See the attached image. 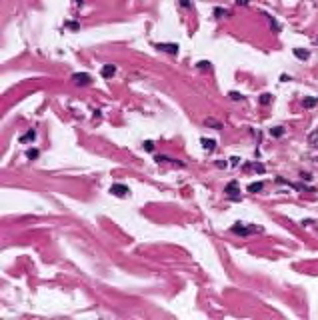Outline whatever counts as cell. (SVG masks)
Wrapping results in <instances>:
<instances>
[{
    "mask_svg": "<svg viewBox=\"0 0 318 320\" xmlns=\"http://www.w3.org/2000/svg\"><path fill=\"white\" fill-rule=\"evenodd\" d=\"M72 80H74V84H78V86H86V84H90L92 76L86 74V72H78V74H72Z\"/></svg>",
    "mask_w": 318,
    "mask_h": 320,
    "instance_id": "obj_1",
    "label": "cell"
},
{
    "mask_svg": "<svg viewBox=\"0 0 318 320\" xmlns=\"http://www.w3.org/2000/svg\"><path fill=\"white\" fill-rule=\"evenodd\" d=\"M110 192L114 194V196H118V198H124V196H128V186H124V184H112L110 186Z\"/></svg>",
    "mask_w": 318,
    "mask_h": 320,
    "instance_id": "obj_2",
    "label": "cell"
},
{
    "mask_svg": "<svg viewBox=\"0 0 318 320\" xmlns=\"http://www.w3.org/2000/svg\"><path fill=\"white\" fill-rule=\"evenodd\" d=\"M224 192L228 194V198H232V200H238V182L236 180H232V182H228L226 184V188H224Z\"/></svg>",
    "mask_w": 318,
    "mask_h": 320,
    "instance_id": "obj_3",
    "label": "cell"
},
{
    "mask_svg": "<svg viewBox=\"0 0 318 320\" xmlns=\"http://www.w3.org/2000/svg\"><path fill=\"white\" fill-rule=\"evenodd\" d=\"M156 48L162 50V52H168V54H176L178 52V44H170V42H158Z\"/></svg>",
    "mask_w": 318,
    "mask_h": 320,
    "instance_id": "obj_4",
    "label": "cell"
},
{
    "mask_svg": "<svg viewBox=\"0 0 318 320\" xmlns=\"http://www.w3.org/2000/svg\"><path fill=\"white\" fill-rule=\"evenodd\" d=\"M114 72H116V66H114V64H104L102 70H100V74L104 76V78H110V76H114Z\"/></svg>",
    "mask_w": 318,
    "mask_h": 320,
    "instance_id": "obj_5",
    "label": "cell"
},
{
    "mask_svg": "<svg viewBox=\"0 0 318 320\" xmlns=\"http://www.w3.org/2000/svg\"><path fill=\"white\" fill-rule=\"evenodd\" d=\"M318 104V98H314V96H308V98H304L302 100V106L304 108H314Z\"/></svg>",
    "mask_w": 318,
    "mask_h": 320,
    "instance_id": "obj_6",
    "label": "cell"
},
{
    "mask_svg": "<svg viewBox=\"0 0 318 320\" xmlns=\"http://www.w3.org/2000/svg\"><path fill=\"white\" fill-rule=\"evenodd\" d=\"M252 230H254L252 226H250V228H244V226H242V224H238V226H232V232H236V234H242V236H244V234H248V232H252Z\"/></svg>",
    "mask_w": 318,
    "mask_h": 320,
    "instance_id": "obj_7",
    "label": "cell"
},
{
    "mask_svg": "<svg viewBox=\"0 0 318 320\" xmlns=\"http://www.w3.org/2000/svg\"><path fill=\"white\" fill-rule=\"evenodd\" d=\"M294 56H296V58H302V60H308V58H310V52H308V50H300V48H294Z\"/></svg>",
    "mask_w": 318,
    "mask_h": 320,
    "instance_id": "obj_8",
    "label": "cell"
},
{
    "mask_svg": "<svg viewBox=\"0 0 318 320\" xmlns=\"http://www.w3.org/2000/svg\"><path fill=\"white\" fill-rule=\"evenodd\" d=\"M204 124H206V126H210V128H214V130H220V128H222V124L218 122V120H214V118H206Z\"/></svg>",
    "mask_w": 318,
    "mask_h": 320,
    "instance_id": "obj_9",
    "label": "cell"
},
{
    "mask_svg": "<svg viewBox=\"0 0 318 320\" xmlns=\"http://www.w3.org/2000/svg\"><path fill=\"white\" fill-rule=\"evenodd\" d=\"M202 146H204V148H206V150H208V152H210V150H214V146H216V142H214V140H212V138H202Z\"/></svg>",
    "mask_w": 318,
    "mask_h": 320,
    "instance_id": "obj_10",
    "label": "cell"
},
{
    "mask_svg": "<svg viewBox=\"0 0 318 320\" xmlns=\"http://www.w3.org/2000/svg\"><path fill=\"white\" fill-rule=\"evenodd\" d=\"M262 188H264V184H262V182H252V184L248 186V192H252V194H254V192H260Z\"/></svg>",
    "mask_w": 318,
    "mask_h": 320,
    "instance_id": "obj_11",
    "label": "cell"
},
{
    "mask_svg": "<svg viewBox=\"0 0 318 320\" xmlns=\"http://www.w3.org/2000/svg\"><path fill=\"white\" fill-rule=\"evenodd\" d=\"M270 134L278 138V136H282V134H284V128H282V126H274V128H270Z\"/></svg>",
    "mask_w": 318,
    "mask_h": 320,
    "instance_id": "obj_12",
    "label": "cell"
},
{
    "mask_svg": "<svg viewBox=\"0 0 318 320\" xmlns=\"http://www.w3.org/2000/svg\"><path fill=\"white\" fill-rule=\"evenodd\" d=\"M26 156H28V158H30V160H34V158H38V150H36V148H30V150H28V152H26Z\"/></svg>",
    "mask_w": 318,
    "mask_h": 320,
    "instance_id": "obj_13",
    "label": "cell"
},
{
    "mask_svg": "<svg viewBox=\"0 0 318 320\" xmlns=\"http://www.w3.org/2000/svg\"><path fill=\"white\" fill-rule=\"evenodd\" d=\"M34 136H36V132H34V130H30V132H26V134H24V136H22V138H20V142H26V140H32V138H34Z\"/></svg>",
    "mask_w": 318,
    "mask_h": 320,
    "instance_id": "obj_14",
    "label": "cell"
},
{
    "mask_svg": "<svg viewBox=\"0 0 318 320\" xmlns=\"http://www.w3.org/2000/svg\"><path fill=\"white\" fill-rule=\"evenodd\" d=\"M270 100H272V94H262V96H260V102L262 104H268Z\"/></svg>",
    "mask_w": 318,
    "mask_h": 320,
    "instance_id": "obj_15",
    "label": "cell"
},
{
    "mask_svg": "<svg viewBox=\"0 0 318 320\" xmlns=\"http://www.w3.org/2000/svg\"><path fill=\"white\" fill-rule=\"evenodd\" d=\"M214 14L216 16H226V14H230V12L224 10V8H214Z\"/></svg>",
    "mask_w": 318,
    "mask_h": 320,
    "instance_id": "obj_16",
    "label": "cell"
},
{
    "mask_svg": "<svg viewBox=\"0 0 318 320\" xmlns=\"http://www.w3.org/2000/svg\"><path fill=\"white\" fill-rule=\"evenodd\" d=\"M198 68H202V70L206 68L208 70V68H210V62H208V60H200V62H198Z\"/></svg>",
    "mask_w": 318,
    "mask_h": 320,
    "instance_id": "obj_17",
    "label": "cell"
},
{
    "mask_svg": "<svg viewBox=\"0 0 318 320\" xmlns=\"http://www.w3.org/2000/svg\"><path fill=\"white\" fill-rule=\"evenodd\" d=\"M268 20H270V24H272V28H274V30L278 32V30H280V26H278V22L274 20V16H268Z\"/></svg>",
    "mask_w": 318,
    "mask_h": 320,
    "instance_id": "obj_18",
    "label": "cell"
},
{
    "mask_svg": "<svg viewBox=\"0 0 318 320\" xmlns=\"http://www.w3.org/2000/svg\"><path fill=\"white\" fill-rule=\"evenodd\" d=\"M144 148H146L148 152H150V150H154V142H152V140H146V142H144Z\"/></svg>",
    "mask_w": 318,
    "mask_h": 320,
    "instance_id": "obj_19",
    "label": "cell"
},
{
    "mask_svg": "<svg viewBox=\"0 0 318 320\" xmlns=\"http://www.w3.org/2000/svg\"><path fill=\"white\" fill-rule=\"evenodd\" d=\"M308 140H310L312 144H314V142L318 140V128H316V130H314V132H312V134H310V138H308Z\"/></svg>",
    "mask_w": 318,
    "mask_h": 320,
    "instance_id": "obj_20",
    "label": "cell"
},
{
    "mask_svg": "<svg viewBox=\"0 0 318 320\" xmlns=\"http://www.w3.org/2000/svg\"><path fill=\"white\" fill-rule=\"evenodd\" d=\"M66 26H68L70 30H78V28H80V24H78V22H68Z\"/></svg>",
    "mask_w": 318,
    "mask_h": 320,
    "instance_id": "obj_21",
    "label": "cell"
},
{
    "mask_svg": "<svg viewBox=\"0 0 318 320\" xmlns=\"http://www.w3.org/2000/svg\"><path fill=\"white\" fill-rule=\"evenodd\" d=\"M228 96H230L232 100H242V94H238V92H230Z\"/></svg>",
    "mask_w": 318,
    "mask_h": 320,
    "instance_id": "obj_22",
    "label": "cell"
},
{
    "mask_svg": "<svg viewBox=\"0 0 318 320\" xmlns=\"http://www.w3.org/2000/svg\"><path fill=\"white\" fill-rule=\"evenodd\" d=\"M166 160H170L168 156H156V162H166Z\"/></svg>",
    "mask_w": 318,
    "mask_h": 320,
    "instance_id": "obj_23",
    "label": "cell"
},
{
    "mask_svg": "<svg viewBox=\"0 0 318 320\" xmlns=\"http://www.w3.org/2000/svg\"><path fill=\"white\" fill-rule=\"evenodd\" d=\"M180 4H182V6H188V4H190V0H180Z\"/></svg>",
    "mask_w": 318,
    "mask_h": 320,
    "instance_id": "obj_24",
    "label": "cell"
},
{
    "mask_svg": "<svg viewBox=\"0 0 318 320\" xmlns=\"http://www.w3.org/2000/svg\"><path fill=\"white\" fill-rule=\"evenodd\" d=\"M74 2H76V4H82V0H74Z\"/></svg>",
    "mask_w": 318,
    "mask_h": 320,
    "instance_id": "obj_25",
    "label": "cell"
}]
</instances>
